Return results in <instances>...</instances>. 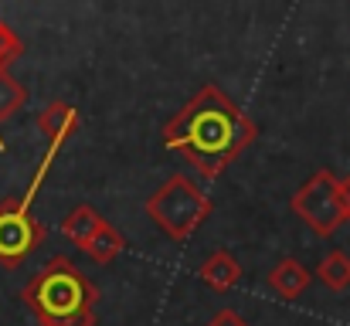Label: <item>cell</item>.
<instances>
[{
    "label": "cell",
    "mask_w": 350,
    "mask_h": 326,
    "mask_svg": "<svg viewBox=\"0 0 350 326\" xmlns=\"http://www.w3.org/2000/svg\"><path fill=\"white\" fill-rule=\"evenodd\" d=\"M255 122L218 85H204L163 126V146L194 163V170L208 180L221 177L225 167L255 143Z\"/></svg>",
    "instance_id": "obj_1"
},
{
    "label": "cell",
    "mask_w": 350,
    "mask_h": 326,
    "mask_svg": "<svg viewBox=\"0 0 350 326\" xmlns=\"http://www.w3.org/2000/svg\"><path fill=\"white\" fill-rule=\"evenodd\" d=\"M21 299L41 326H96L99 289L68 255L48 258Z\"/></svg>",
    "instance_id": "obj_2"
},
{
    "label": "cell",
    "mask_w": 350,
    "mask_h": 326,
    "mask_svg": "<svg viewBox=\"0 0 350 326\" xmlns=\"http://www.w3.org/2000/svg\"><path fill=\"white\" fill-rule=\"evenodd\" d=\"M211 208H215L211 198L187 174H174L146 198V215L174 241H187L211 217Z\"/></svg>",
    "instance_id": "obj_3"
},
{
    "label": "cell",
    "mask_w": 350,
    "mask_h": 326,
    "mask_svg": "<svg viewBox=\"0 0 350 326\" xmlns=\"http://www.w3.org/2000/svg\"><path fill=\"white\" fill-rule=\"evenodd\" d=\"M337 184L340 177H334L330 170H317L289 201L293 215L303 217L320 238H330L347 217L340 208V194H337Z\"/></svg>",
    "instance_id": "obj_4"
},
{
    "label": "cell",
    "mask_w": 350,
    "mask_h": 326,
    "mask_svg": "<svg viewBox=\"0 0 350 326\" xmlns=\"http://www.w3.org/2000/svg\"><path fill=\"white\" fill-rule=\"evenodd\" d=\"M44 224L31 215L27 198H7L0 204V265L17 269L41 241H44Z\"/></svg>",
    "instance_id": "obj_5"
},
{
    "label": "cell",
    "mask_w": 350,
    "mask_h": 326,
    "mask_svg": "<svg viewBox=\"0 0 350 326\" xmlns=\"http://www.w3.org/2000/svg\"><path fill=\"white\" fill-rule=\"evenodd\" d=\"M198 275H201V282H204V286H211L215 293H228V289L238 286V279H241V265L234 262L232 252L218 248V252H211V255L201 262Z\"/></svg>",
    "instance_id": "obj_6"
},
{
    "label": "cell",
    "mask_w": 350,
    "mask_h": 326,
    "mask_svg": "<svg viewBox=\"0 0 350 326\" xmlns=\"http://www.w3.org/2000/svg\"><path fill=\"white\" fill-rule=\"evenodd\" d=\"M79 122H82L79 112H75V106H68V103H48V106L38 112V126L48 136L51 146H62L79 129Z\"/></svg>",
    "instance_id": "obj_7"
},
{
    "label": "cell",
    "mask_w": 350,
    "mask_h": 326,
    "mask_svg": "<svg viewBox=\"0 0 350 326\" xmlns=\"http://www.w3.org/2000/svg\"><path fill=\"white\" fill-rule=\"evenodd\" d=\"M310 282H313L310 269H306L303 262H296V258H282V262L269 272V286H272L282 299H296V296H303V293L310 289Z\"/></svg>",
    "instance_id": "obj_8"
},
{
    "label": "cell",
    "mask_w": 350,
    "mask_h": 326,
    "mask_svg": "<svg viewBox=\"0 0 350 326\" xmlns=\"http://www.w3.org/2000/svg\"><path fill=\"white\" fill-rule=\"evenodd\" d=\"M106 224V217L99 215L96 208H89V204H79L72 215L62 221V231H65V238H72V245H79L82 252H85V245L99 234V228Z\"/></svg>",
    "instance_id": "obj_9"
},
{
    "label": "cell",
    "mask_w": 350,
    "mask_h": 326,
    "mask_svg": "<svg viewBox=\"0 0 350 326\" xmlns=\"http://www.w3.org/2000/svg\"><path fill=\"white\" fill-rule=\"evenodd\" d=\"M122 248H126V238H122V231L119 228H113L109 221L99 228V234L85 245V255L92 258V262H99V265H109L113 258H119L122 255Z\"/></svg>",
    "instance_id": "obj_10"
},
{
    "label": "cell",
    "mask_w": 350,
    "mask_h": 326,
    "mask_svg": "<svg viewBox=\"0 0 350 326\" xmlns=\"http://www.w3.org/2000/svg\"><path fill=\"white\" fill-rule=\"evenodd\" d=\"M317 279L327 286V289H334V293H344L350 286V255L347 252H330L323 262H320V269H317Z\"/></svg>",
    "instance_id": "obj_11"
},
{
    "label": "cell",
    "mask_w": 350,
    "mask_h": 326,
    "mask_svg": "<svg viewBox=\"0 0 350 326\" xmlns=\"http://www.w3.org/2000/svg\"><path fill=\"white\" fill-rule=\"evenodd\" d=\"M24 103H27L24 85H21L10 72L0 68V122H7L10 116H17V112L24 109Z\"/></svg>",
    "instance_id": "obj_12"
},
{
    "label": "cell",
    "mask_w": 350,
    "mask_h": 326,
    "mask_svg": "<svg viewBox=\"0 0 350 326\" xmlns=\"http://www.w3.org/2000/svg\"><path fill=\"white\" fill-rule=\"evenodd\" d=\"M21 55H24V41L14 34V27H10L7 21H0V68L7 72Z\"/></svg>",
    "instance_id": "obj_13"
},
{
    "label": "cell",
    "mask_w": 350,
    "mask_h": 326,
    "mask_svg": "<svg viewBox=\"0 0 350 326\" xmlns=\"http://www.w3.org/2000/svg\"><path fill=\"white\" fill-rule=\"evenodd\" d=\"M208 326H248V323H245L234 310H221V313H215V316H211V323Z\"/></svg>",
    "instance_id": "obj_14"
},
{
    "label": "cell",
    "mask_w": 350,
    "mask_h": 326,
    "mask_svg": "<svg viewBox=\"0 0 350 326\" xmlns=\"http://www.w3.org/2000/svg\"><path fill=\"white\" fill-rule=\"evenodd\" d=\"M337 194H340V208H344V217L350 221V174H347V177H340V184H337Z\"/></svg>",
    "instance_id": "obj_15"
}]
</instances>
